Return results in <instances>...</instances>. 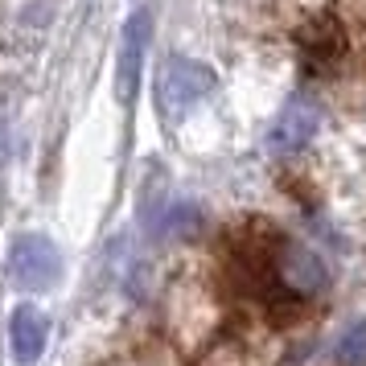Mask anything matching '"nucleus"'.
Wrapping results in <instances>:
<instances>
[{
    "label": "nucleus",
    "mask_w": 366,
    "mask_h": 366,
    "mask_svg": "<svg viewBox=\"0 0 366 366\" xmlns=\"http://www.w3.org/2000/svg\"><path fill=\"white\" fill-rule=\"evenodd\" d=\"M317 128H321V112H317L309 99H292L280 116H276V124H272L267 149L280 152V157H292V152H300L309 140H313Z\"/></svg>",
    "instance_id": "nucleus-4"
},
{
    "label": "nucleus",
    "mask_w": 366,
    "mask_h": 366,
    "mask_svg": "<svg viewBox=\"0 0 366 366\" xmlns=\"http://www.w3.org/2000/svg\"><path fill=\"white\" fill-rule=\"evenodd\" d=\"M280 276H284V284H288L292 292H300V297L321 292L325 280H330L325 259H321L317 251L300 247V243H284V247H280Z\"/></svg>",
    "instance_id": "nucleus-7"
},
{
    "label": "nucleus",
    "mask_w": 366,
    "mask_h": 366,
    "mask_svg": "<svg viewBox=\"0 0 366 366\" xmlns=\"http://www.w3.org/2000/svg\"><path fill=\"white\" fill-rule=\"evenodd\" d=\"M333 362L337 366H366V321H354V325L337 337Z\"/></svg>",
    "instance_id": "nucleus-8"
},
{
    "label": "nucleus",
    "mask_w": 366,
    "mask_h": 366,
    "mask_svg": "<svg viewBox=\"0 0 366 366\" xmlns=\"http://www.w3.org/2000/svg\"><path fill=\"white\" fill-rule=\"evenodd\" d=\"M9 276L21 292H50L62 280V251L50 234L21 231L9 243Z\"/></svg>",
    "instance_id": "nucleus-2"
},
{
    "label": "nucleus",
    "mask_w": 366,
    "mask_h": 366,
    "mask_svg": "<svg viewBox=\"0 0 366 366\" xmlns=\"http://www.w3.org/2000/svg\"><path fill=\"white\" fill-rule=\"evenodd\" d=\"M218 86V74L206 62L173 54L165 66L157 70V112L165 119H185L202 99H210Z\"/></svg>",
    "instance_id": "nucleus-1"
},
{
    "label": "nucleus",
    "mask_w": 366,
    "mask_h": 366,
    "mask_svg": "<svg viewBox=\"0 0 366 366\" xmlns=\"http://www.w3.org/2000/svg\"><path fill=\"white\" fill-rule=\"evenodd\" d=\"M149 41H152V13L149 9H136L132 17L124 21L119 54H116V95H119V103H128V107H132L136 91H140V70H144Z\"/></svg>",
    "instance_id": "nucleus-3"
},
{
    "label": "nucleus",
    "mask_w": 366,
    "mask_h": 366,
    "mask_svg": "<svg viewBox=\"0 0 366 366\" xmlns=\"http://www.w3.org/2000/svg\"><path fill=\"white\" fill-rule=\"evenodd\" d=\"M46 342H50V317L34 300H21L9 317V346H13L17 366H34L46 354Z\"/></svg>",
    "instance_id": "nucleus-5"
},
{
    "label": "nucleus",
    "mask_w": 366,
    "mask_h": 366,
    "mask_svg": "<svg viewBox=\"0 0 366 366\" xmlns=\"http://www.w3.org/2000/svg\"><path fill=\"white\" fill-rule=\"evenodd\" d=\"M297 46L305 54V66L309 70H333L346 58V34L333 17H313L309 25H300Z\"/></svg>",
    "instance_id": "nucleus-6"
}]
</instances>
